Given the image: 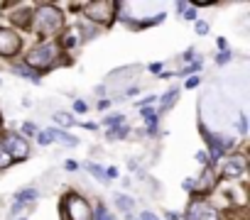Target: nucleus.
<instances>
[{
    "mask_svg": "<svg viewBox=\"0 0 250 220\" xmlns=\"http://www.w3.org/2000/svg\"><path fill=\"white\" fill-rule=\"evenodd\" d=\"M35 27H37V32H42V35L57 32V30L62 27V15H59V10H54V8H49V5L40 8L37 15H35Z\"/></svg>",
    "mask_w": 250,
    "mask_h": 220,
    "instance_id": "1",
    "label": "nucleus"
},
{
    "mask_svg": "<svg viewBox=\"0 0 250 220\" xmlns=\"http://www.w3.org/2000/svg\"><path fill=\"white\" fill-rule=\"evenodd\" d=\"M5 154L13 159V157H20V159H25L27 154H30V145L22 140V137H18V135H8L5 137Z\"/></svg>",
    "mask_w": 250,
    "mask_h": 220,
    "instance_id": "2",
    "label": "nucleus"
},
{
    "mask_svg": "<svg viewBox=\"0 0 250 220\" xmlns=\"http://www.w3.org/2000/svg\"><path fill=\"white\" fill-rule=\"evenodd\" d=\"M18 47H20V39H18L15 32L0 30V54H3V56H10V54L18 52Z\"/></svg>",
    "mask_w": 250,
    "mask_h": 220,
    "instance_id": "3",
    "label": "nucleus"
},
{
    "mask_svg": "<svg viewBox=\"0 0 250 220\" xmlns=\"http://www.w3.org/2000/svg\"><path fill=\"white\" fill-rule=\"evenodd\" d=\"M52 56H54V47H37V49H32V54L27 56V61L32 66H49L52 64Z\"/></svg>",
    "mask_w": 250,
    "mask_h": 220,
    "instance_id": "4",
    "label": "nucleus"
},
{
    "mask_svg": "<svg viewBox=\"0 0 250 220\" xmlns=\"http://www.w3.org/2000/svg\"><path fill=\"white\" fill-rule=\"evenodd\" d=\"M187 220H216V213H213V208L206 205V203H194V205L189 208Z\"/></svg>",
    "mask_w": 250,
    "mask_h": 220,
    "instance_id": "5",
    "label": "nucleus"
},
{
    "mask_svg": "<svg viewBox=\"0 0 250 220\" xmlns=\"http://www.w3.org/2000/svg\"><path fill=\"white\" fill-rule=\"evenodd\" d=\"M69 203H71V218L74 220H88V205L79 196H74Z\"/></svg>",
    "mask_w": 250,
    "mask_h": 220,
    "instance_id": "6",
    "label": "nucleus"
},
{
    "mask_svg": "<svg viewBox=\"0 0 250 220\" xmlns=\"http://www.w3.org/2000/svg\"><path fill=\"white\" fill-rule=\"evenodd\" d=\"M110 10H113L110 3H96V5H88V13H91V15H93V13L101 15L98 20H108V18H110Z\"/></svg>",
    "mask_w": 250,
    "mask_h": 220,
    "instance_id": "7",
    "label": "nucleus"
},
{
    "mask_svg": "<svg viewBox=\"0 0 250 220\" xmlns=\"http://www.w3.org/2000/svg\"><path fill=\"white\" fill-rule=\"evenodd\" d=\"M243 174V162L240 159H230L228 164H226V176L228 179H235V176H240Z\"/></svg>",
    "mask_w": 250,
    "mask_h": 220,
    "instance_id": "8",
    "label": "nucleus"
},
{
    "mask_svg": "<svg viewBox=\"0 0 250 220\" xmlns=\"http://www.w3.org/2000/svg\"><path fill=\"white\" fill-rule=\"evenodd\" d=\"M143 118H145V123H147L150 132H155V125H157V115H155V110H150V108H143Z\"/></svg>",
    "mask_w": 250,
    "mask_h": 220,
    "instance_id": "9",
    "label": "nucleus"
},
{
    "mask_svg": "<svg viewBox=\"0 0 250 220\" xmlns=\"http://www.w3.org/2000/svg\"><path fill=\"white\" fill-rule=\"evenodd\" d=\"M52 135H54V140H59V142H64V145H69V147H74L79 140L76 137H69L66 132H62V130H52Z\"/></svg>",
    "mask_w": 250,
    "mask_h": 220,
    "instance_id": "10",
    "label": "nucleus"
},
{
    "mask_svg": "<svg viewBox=\"0 0 250 220\" xmlns=\"http://www.w3.org/2000/svg\"><path fill=\"white\" fill-rule=\"evenodd\" d=\"M35 198H37V191H32V188L20 191V193H18V205H20V203H25V201H35Z\"/></svg>",
    "mask_w": 250,
    "mask_h": 220,
    "instance_id": "11",
    "label": "nucleus"
},
{
    "mask_svg": "<svg viewBox=\"0 0 250 220\" xmlns=\"http://www.w3.org/2000/svg\"><path fill=\"white\" fill-rule=\"evenodd\" d=\"M54 120H57L59 125H64V128H71V125H74V118H71V115H66V113H57V115H54Z\"/></svg>",
    "mask_w": 250,
    "mask_h": 220,
    "instance_id": "12",
    "label": "nucleus"
},
{
    "mask_svg": "<svg viewBox=\"0 0 250 220\" xmlns=\"http://www.w3.org/2000/svg\"><path fill=\"white\" fill-rule=\"evenodd\" d=\"M115 203H118L120 208H125V210H133V201H130V198H125V196H118Z\"/></svg>",
    "mask_w": 250,
    "mask_h": 220,
    "instance_id": "13",
    "label": "nucleus"
},
{
    "mask_svg": "<svg viewBox=\"0 0 250 220\" xmlns=\"http://www.w3.org/2000/svg\"><path fill=\"white\" fill-rule=\"evenodd\" d=\"M93 220H113V215H110L105 208H98V210L93 213Z\"/></svg>",
    "mask_w": 250,
    "mask_h": 220,
    "instance_id": "14",
    "label": "nucleus"
},
{
    "mask_svg": "<svg viewBox=\"0 0 250 220\" xmlns=\"http://www.w3.org/2000/svg\"><path fill=\"white\" fill-rule=\"evenodd\" d=\"M49 142H54V135H52V130H44L40 135V145H49Z\"/></svg>",
    "mask_w": 250,
    "mask_h": 220,
    "instance_id": "15",
    "label": "nucleus"
},
{
    "mask_svg": "<svg viewBox=\"0 0 250 220\" xmlns=\"http://www.w3.org/2000/svg\"><path fill=\"white\" fill-rule=\"evenodd\" d=\"M88 169H91V174H93V176H96V179H101V181H105V176H103V169H101V166H98V164H91V166H88Z\"/></svg>",
    "mask_w": 250,
    "mask_h": 220,
    "instance_id": "16",
    "label": "nucleus"
},
{
    "mask_svg": "<svg viewBox=\"0 0 250 220\" xmlns=\"http://www.w3.org/2000/svg\"><path fill=\"white\" fill-rule=\"evenodd\" d=\"M10 162H13V159H10V157H8V154L3 152V149H0V169H5V166H10Z\"/></svg>",
    "mask_w": 250,
    "mask_h": 220,
    "instance_id": "17",
    "label": "nucleus"
},
{
    "mask_svg": "<svg viewBox=\"0 0 250 220\" xmlns=\"http://www.w3.org/2000/svg\"><path fill=\"white\" fill-rule=\"evenodd\" d=\"M174 95H177V91L167 93V95H165V100H162V108H169V103H174Z\"/></svg>",
    "mask_w": 250,
    "mask_h": 220,
    "instance_id": "18",
    "label": "nucleus"
},
{
    "mask_svg": "<svg viewBox=\"0 0 250 220\" xmlns=\"http://www.w3.org/2000/svg\"><path fill=\"white\" fill-rule=\"evenodd\" d=\"M123 135H125V128H120V130H110V135H108V137H110V140H120Z\"/></svg>",
    "mask_w": 250,
    "mask_h": 220,
    "instance_id": "19",
    "label": "nucleus"
},
{
    "mask_svg": "<svg viewBox=\"0 0 250 220\" xmlns=\"http://www.w3.org/2000/svg\"><path fill=\"white\" fill-rule=\"evenodd\" d=\"M79 39H76V32H69L66 35V47H71V44H76Z\"/></svg>",
    "mask_w": 250,
    "mask_h": 220,
    "instance_id": "20",
    "label": "nucleus"
},
{
    "mask_svg": "<svg viewBox=\"0 0 250 220\" xmlns=\"http://www.w3.org/2000/svg\"><path fill=\"white\" fill-rule=\"evenodd\" d=\"M196 32H199V35H206V32H208V25H206V22H199V25H196Z\"/></svg>",
    "mask_w": 250,
    "mask_h": 220,
    "instance_id": "21",
    "label": "nucleus"
},
{
    "mask_svg": "<svg viewBox=\"0 0 250 220\" xmlns=\"http://www.w3.org/2000/svg\"><path fill=\"white\" fill-rule=\"evenodd\" d=\"M105 174H108V179H115V176H118V169L110 166V169H105Z\"/></svg>",
    "mask_w": 250,
    "mask_h": 220,
    "instance_id": "22",
    "label": "nucleus"
},
{
    "mask_svg": "<svg viewBox=\"0 0 250 220\" xmlns=\"http://www.w3.org/2000/svg\"><path fill=\"white\" fill-rule=\"evenodd\" d=\"M74 108H76V110H79V113H83V110H86V105H83V103H81V100H76V103H74Z\"/></svg>",
    "mask_w": 250,
    "mask_h": 220,
    "instance_id": "23",
    "label": "nucleus"
},
{
    "mask_svg": "<svg viewBox=\"0 0 250 220\" xmlns=\"http://www.w3.org/2000/svg\"><path fill=\"white\" fill-rule=\"evenodd\" d=\"M194 18H196V10L189 8V10H187V20H194Z\"/></svg>",
    "mask_w": 250,
    "mask_h": 220,
    "instance_id": "24",
    "label": "nucleus"
},
{
    "mask_svg": "<svg viewBox=\"0 0 250 220\" xmlns=\"http://www.w3.org/2000/svg\"><path fill=\"white\" fill-rule=\"evenodd\" d=\"M196 83H199V78H189V81H187V86H189V88H194Z\"/></svg>",
    "mask_w": 250,
    "mask_h": 220,
    "instance_id": "25",
    "label": "nucleus"
},
{
    "mask_svg": "<svg viewBox=\"0 0 250 220\" xmlns=\"http://www.w3.org/2000/svg\"><path fill=\"white\" fill-rule=\"evenodd\" d=\"M143 220H157V218H155L152 213H143Z\"/></svg>",
    "mask_w": 250,
    "mask_h": 220,
    "instance_id": "26",
    "label": "nucleus"
},
{
    "mask_svg": "<svg viewBox=\"0 0 250 220\" xmlns=\"http://www.w3.org/2000/svg\"><path fill=\"white\" fill-rule=\"evenodd\" d=\"M167 220H179V215L177 213H167Z\"/></svg>",
    "mask_w": 250,
    "mask_h": 220,
    "instance_id": "27",
    "label": "nucleus"
}]
</instances>
